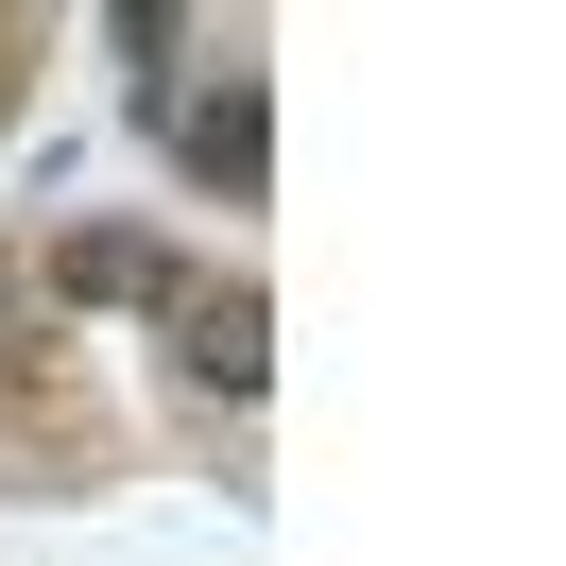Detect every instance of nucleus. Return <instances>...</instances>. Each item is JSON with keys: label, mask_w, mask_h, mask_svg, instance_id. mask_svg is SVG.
I'll use <instances>...</instances> for the list:
<instances>
[{"label": "nucleus", "mask_w": 566, "mask_h": 566, "mask_svg": "<svg viewBox=\"0 0 566 566\" xmlns=\"http://www.w3.org/2000/svg\"><path fill=\"white\" fill-rule=\"evenodd\" d=\"M172 138H189V172H207V189H223V207H258V172H275V104H258V86H241V70H223V86H207V104H189V120H172Z\"/></svg>", "instance_id": "nucleus-1"}, {"label": "nucleus", "mask_w": 566, "mask_h": 566, "mask_svg": "<svg viewBox=\"0 0 566 566\" xmlns=\"http://www.w3.org/2000/svg\"><path fill=\"white\" fill-rule=\"evenodd\" d=\"M52 275H70L86 310H172V292H189V275H172V241H120V223H104V241H70Z\"/></svg>", "instance_id": "nucleus-2"}, {"label": "nucleus", "mask_w": 566, "mask_h": 566, "mask_svg": "<svg viewBox=\"0 0 566 566\" xmlns=\"http://www.w3.org/2000/svg\"><path fill=\"white\" fill-rule=\"evenodd\" d=\"M172 344L207 360L223 395H258V378H275V326H258V292H207V310H189V292H172Z\"/></svg>", "instance_id": "nucleus-3"}, {"label": "nucleus", "mask_w": 566, "mask_h": 566, "mask_svg": "<svg viewBox=\"0 0 566 566\" xmlns=\"http://www.w3.org/2000/svg\"><path fill=\"white\" fill-rule=\"evenodd\" d=\"M18 310H35V275H18V258H0V344H18Z\"/></svg>", "instance_id": "nucleus-4"}]
</instances>
